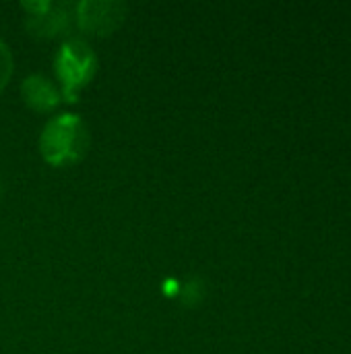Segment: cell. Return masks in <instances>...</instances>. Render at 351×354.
<instances>
[{"label": "cell", "instance_id": "6da1fadb", "mask_svg": "<svg viewBox=\"0 0 351 354\" xmlns=\"http://www.w3.org/2000/svg\"><path fill=\"white\" fill-rule=\"evenodd\" d=\"M89 147V129L77 114H58L39 137V149L48 164L66 166L79 162Z\"/></svg>", "mask_w": 351, "mask_h": 354}, {"label": "cell", "instance_id": "7a4b0ae2", "mask_svg": "<svg viewBox=\"0 0 351 354\" xmlns=\"http://www.w3.org/2000/svg\"><path fill=\"white\" fill-rule=\"evenodd\" d=\"M95 68H97V58L87 41L72 37L62 44V48L56 54V73L68 102L77 100L79 89L91 81Z\"/></svg>", "mask_w": 351, "mask_h": 354}, {"label": "cell", "instance_id": "3957f363", "mask_svg": "<svg viewBox=\"0 0 351 354\" xmlns=\"http://www.w3.org/2000/svg\"><path fill=\"white\" fill-rule=\"evenodd\" d=\"M126 15V6L116 0H83L77 4V21L83 31L95 35L112 33Z\"/></svg>", "mask_w": 351, "mask_h": 354}, {"label": "cell", "instance_id": "277c9868", "mask_svg": "<svg viewBox=\"0 0 351 354\" xmlns=\"http://www.w3.org/2000/svg\"><path fill=\"white\" fill-rule=\"evenodd\" d=\"M29 10L27 25L37 35H58L70 27V12L64 4H52V2H25L23 4Z\"/></svg>", "mask_w": 351, "mask_h": 354}, {"label": "cell", "instance_id": "5b68a950", "mask_svg": "<svg viewBox=\"0 0 351 354\" xmlns=\"http://www.w3.org/2000/svg\"><path fill=\"white\" fill-rule=\"evenodd\" d=\"M21 93L25 97V102L37 110V112H48L52 110L58 100H60V91L56 89V85L46 77V75H29L25 81H23V87H21Z\"/></svg>", "mask_w": 351, "mask_h": 354}, {"label": "cell", "instance_id": "8992f818", "mask_svg": "<svg viewBox=\"0 0 351 354\" xmlns=\"http://www.w3.org/2000/svg\"><path fill=\"white\" fill-rule=\"evenodd\" d=\"M205 297V284L201 278H190L188 282H184L182 286V303L192 307V305H199Z\"/></svg>", "mask_w": 351, "mask_h": 354}, {"label": "cell", "instance_id": "52a82bcc", "mask_svg": "<svg viewBox=\"0 0 351 354\" xmlns=\"http://www.w3.org/2000/svg\"><path fill=\"white\" fill-rule=\"evenodd\" d=\"M10 75H12V54L8 46L0 39V89L6 87Z\"/></svg>", "mask_w": 351, "mask_h": 354}, {"label": "cell", "instance_id": "ba28073f", "mask_svg": "<svg viewBox=\"0 0 351 354\" xmlns=\"http://www.w3.org/2000/svg\"><path fill=\"white\" fill-rule=\"evenodd\" d=\"M2 193H4V187H2V180H0V199H2Z\"/></svg>", "mask_w": 351, "mask_h": 354}]
</instances>
